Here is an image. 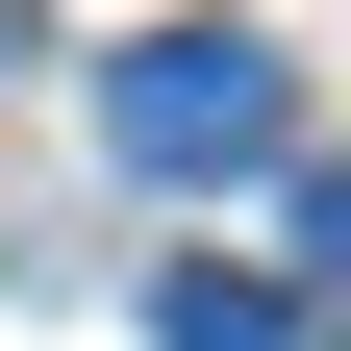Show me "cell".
<instances>
[{
    "label": "cell",
    "mask_w": 351,
    "mask_h": 351,
    "mask_svg": "<svg viewBox=\"0 0 351 351\" xmlns=\"http://www.w3.org/2000/svg\"><path fill=\"white\" fill-rule=\"evenodd\" d=\"M101 151H125V176H251V151H276V51H251V25L125 51V75H101Z\"/></svg>",
    "instance_id": "6da1fadb"
},
{
    "label": "cell",
    "mask_w": 351,
    "mask_h": 351,
    "mask_svg": "<svg viewBox=\"0 0 351 351\" xmlns=\"http://www.w3.org/2000/svg\"><path fill=\"white\" fill-rule=\"evenodd\" d=\"M151 351H301V301H251V276H176V301H151Z\"/></svg>",
    "instance_id": "7a4b0ae2"
},
{
    "label": "cell",
    "mask_w": 351,
    "mask_h": 351,
    "mask_svg": "<svg viewBox=\"0 0 351 351\" xmlns=\"http://www.w3.org/2000/svg\"><path fill=\"white\" fill-rule=\"evenodd\" d=\"M301 251H326V276H351V176H301Z\"/></svg>",
    "instance_id": "3957f363"
}]
</instances>
